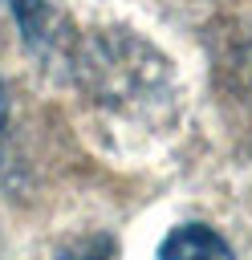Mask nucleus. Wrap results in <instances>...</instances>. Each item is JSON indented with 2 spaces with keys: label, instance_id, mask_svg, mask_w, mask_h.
<instances>
[{
  "label": "nucleus",
  "instance_id": "nucleus-1",
  "mask_svg": "<svg viewBox=\"0 0 252 260\" xmlns=\"http://www.w3.org/2000/svg\"><path fill=\"white\" fill-rule=\"evenodd\" d=\"M159 260H236L232 244L207 223H179L159 244Z\"/></svg>",
  "mask_w": 252,
  "mask_h": 260
},
{
  "label": "nucleus",
  "instance_id": "nucleus-2",
  "mask_svg": "<svg viewBox=\"0 0 252 260\" xmlns=\"http://www.w3.org/2000/svg\"><path fill=\"white\" fill-rule=\"evenodd\" d=\"M12 12H16V20L24 24V32L28 37H37L41 32V0H12Z\"/></svg>",
  "mask_w": 252,
  "mask_h": 260
},
{
  "label": "nucleus",
  "instance_id": "nucleus-3",
  "mask_svg": "<svg viewBox=\"0 0 252 260\" xmlns=\"http://www.w3.org/2000/svg\"><path fill=\"white\" fill-rule=\"evenodd\" d=\"M4 114H8V106H4V85H0V126H4Z\"/></svg>",
  "mask_w": 252,
  "mask_h": 260
}]
</instances>
